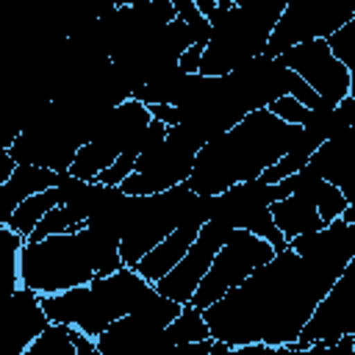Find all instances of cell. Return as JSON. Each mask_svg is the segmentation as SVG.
<instances>
[{
    "label": "cell",
    "instance_id": "cell-20",
    "mask_svg": "<svg viewBox=\"0 0 355 355\" xmlns=\"http://www.w3.org/2000/svg\"><path fill=\"white\" fill-rule=\"evenodd\" d=\"M69 330H72V324L47 322L44 330L28 344L25 355H75V344H72Z\"/></svg>",
    "mask_w": 355,
    "mask_h": 355
},
{
    "label": "cell",
    "instance_id": "cell-30",
    "mask_svg": "<svg viewBox=\"0 0 355 355\" xmlns=\"http://www.w3.org/2000/svg\"><path fill=\"white\" fill-rule=\"evenodd\" d=\"M17 288H19L17 263H3V266H0V302H3L6 297H11Z\"/></svg>",
    "mask_w": 355,
    "mask_h": 355
},
{
    "label": "cell",
    "instance_id": "cell-15",
    "mask_svg": "<svg viewBox=\"0 0 355 355\" xmlns=\"http://www.w3.org/2000/svg\"><path fill=\"white\" fill-rule=\"evenodd\" d=\"M269 214H272L277 230L286 236V241L300 233L322 230L327 225V222H322V216L308 194H286L283 200L269 202Z\"/></svg>",
    "mask_w": 355,
    "mask_h": 355
},
{
    "label": "cell",
    "instance_id": "cell-32",
    "mask_svg": "<svg viewBox=\"0 0 355 355\" xmlns=\"http://www.w3.org/2000/svg\"><path fill=\"white\" fill-rule=\"evenodd\" d=\"M69 336H72V344H75V355H97V347H94V338L92 336H86L75 324H72Z\"/></svg>",
    "mask_w": 355,
    "mask_h": 355
},
{
    "label": "cell",
    "instance_id": "cell-3",
    "mask_svg": "<svg viewBox=\"0 0 355 355\" xmlns=\"http://www.w3.org/2000/svg\"><path fill=\"white\" fill-rule=\"evenodd\" d=\"M153 291L155 286L133 266H122L111 275H94L89 283L58 294H39V305L50 322L75 324L86 336L97 338L114 319L139 308Z\"/></svg>",
    "mask_w": 355,
    "mask_h": 355
},
{
    "label": "cell",
    "instance_id": "cell-18",
    "mask_svg": "<svg viewBox=\"0 0 355 355\" xmlns=\"http://www.w3.org/2000/svg\"><path fill=\"white\" fill-rule=\"evenodd\" d=\"M58 183V172L55 169H47V166H33V164H17L11 178L3 183L6 194L19 205V200L36 194V191H44L50 186Z\"/></svg>",
    "mask_w": 355,
    "mask_h": 355
},
{
    "label": "cell",
    "instance_id": "cell-25",
    "mask_svg": "<svg viewBox=\"0 0 355 355\" xmlns=\"http://www.w3.org/2000/svg\"><path fill=\"white\" fill-rule=\"evenodd\" d=\"M172 8H175V17H180L189 25L194 44H202L205 47L208 39H211V22L200 14V8L194 6V0H172Z\"/></svg>",
    "mask_w": 355,
    "mask_h": 355
},
{
    "label": "cell",
    "instance_id": "cell-5",
    "mask_svg": "<svg viewBox=\"0 0 355 355\" xmlns=\"http://www.w3.org/2000/svg\"><path fill=\"white\" fill-rule=\"evenodd\" d=\"M286 8V0H250L244 6H230L211 25V39L202 50L200 75H227L247 58L266 50V42Z\"/></svg>",
    "mask_w": 355,
    "mask_h": 355
},
{
    "label": "cell",
    "instance_id": "cell-36",
    "mask_svg": "<svg viewBox=\"0 0 355 355\" xmlns=\"http://www.w3.org/2000/svg\"><path fill=\"white\" fill-rule=\"evenodd\" d=\"M244 3H250V0H233V6H244Z\"/></svg>",
    "mask_w": 355,
    "mask_h": 355
},
{
    "label": "cell",
    "instance_id": "cell-7",
    "mask_svg": "<svg viewBox=\"0 0 355 355\" xmlns=\"http://www.w3.org/2000/svg\"><path fill=\"white\" fill-rule=\"evenodd\" d=\"M275 255L272 244L258 239L255 233L244 230V227H233L227 241L216 250L208 272L202 275V280L197 283L194 294H191V305H197L200 311L208 308L211 302H216L225 291H230L233 286H239L244 277H250L261 263H266Z\"/></svg>",
    "mask_w": 355,
    "mask_h": 355
},
{
    "label": "cell",
    "instance_id": "cell-24",
    "mask_svg": "<svg viewBox=\"0 0 355 355\" xmlns=\"http://www.w3.org/2000/svg\"><path fill=\"white\" fill-rule=\"evenodd\" d=\"M80 227H86V222H78L64 205H53V208L36 222V227L31 230V236H28L25 241H39V239H44V236L67 233V230H80Z\"/></svg>",
    "mask_w": 355,
    "mask_h": 355
},
{
    "label": "cell",
    "instance_id": "cell-22",
    "mask_svg": "<svg viewBox=\"0 0 355 355\" xmlns=\"http://www.w3.org/2000/svg\"><path fill=\"white\" fill-rule=\"evenodd\" d=\"M308 197L313 200V205H316L322 222H333V219H338L341 211H344L347 205H352V202H347V197L341 194L338 186H333V183H327V180H322V178L313 183V189L308 191Z\"/></svg>",
    "mask_w": 355,
    "mask_h": 355
},
{
    "label": "cell",
    "instance_id": "cell-23",
    "mask_svg": "<svg viewBox=\"0 0 355 355\" xmlns=\"http://www.w3.org/2000/svg\"><path fill=\"white\" fill-rule=\"evenodd\" d=\"M330 53L349 69L352 75V94H355V17L349 22H344L341 28H336L330 36H324Z\"/></svg>",
    "mask_w": 355,
    "mask_h": 355
},
{
    "label": "cell",
    "instance_id": "cell-26",
    "mask_svg": "<svg viewBox=\"0 0 355 355\" xmlns=\"http://www.w3.org/2000/svg\"><path fill=\"white\" fill-rule=\"evenodd\" d=\"M244 230H250V233H255L258 239L269 241L275 252H280V250H286V247H288V241H286V236L277 230V225H275V219H272L269 208L258 211V214H255V216H252V219L244 225Z\"/></svg>",
    "mask_w": 355,
    "mask_h": 355
},
{
    "label": "cell",
    "instance_id": "cell-11",
    "mask_svg": "<svg viewBox=\"0 0 355 355\" xmlns=\"http://www.w3.org/2000/svg\"><path fill=\"white\" fill-rule=\"evenodd\" d=\"M283 67L297 72L319 97H327L338 103L341 97L352 94V75L349 69L330 53L324 39H308L286 47L280 55H275Z\"/></svg>",
    "mask_w": 355,
    "mask_h": 355
},
{
    "label": "cell",
    "instance_id": "cell-35",
    "mask_svg": "<svg viewBox=\"0 0 355 355\" xmlns=\"http://www.w3.org/2000/svg\"><path fill=\"white\" fill-rule=\"evenodd\" d=\"M214 3H216L219 8H230V6H233V0H214Z\"/></svg>",
    "mask_w": 355,
    "mask_h": 355
},
{
    "label": "cell",
    "instance_id": "cell-19",
    "mask_svg": "<svg viewBox=\"0 0 355 355\" xmlns=\"http://www.w3.org/2000/svg\"><path fill=\"white\" fill-rule=\"evenodd\" d=\"M53 205H58V189H55V186H50V189H44V191H36V194L19 200V205L14 208V214H11V219H8V227H11L14 233H19L22 239H28L31 230L36 227V222H39Z\"/></svg>",
    "mask_w": 355,
    "mask_h": 355
},
{
    "label": "cell",
    "instance_id": "cell-16",
    "mask_svg": "<svg viewBox=\"0 0 355 355\" xmlns=\"http://www.w3.org/2000/svg\"><path fill=\"white\" fill-rule=\"evenodd\" d=\"M208 322L202 316V311L191 302H183L180 305V313L161 330L158 336V352H166V349H175V344H183V341H200V338H208Z\"/></svg>",
    "mask_w": 355,
    "mask_h": 355
},
{
    "label": "cell",
    "instance_id": "cell-21",
    "mask_svg": "<svg viewBox=\"0 0 355 355\" xmlns=\"http://www.w3.org/2000/svg\"><path fill=\"white\" fill-rule=\"evenodd\" d=\"M114 158H116V153H114V150H108L105 144H100V141H86V144H80V147L75 150L72 164H69V172H72L75 178L94 180V178H97V172H100V169H105Z\"/></svg>",
    "mask_w": 355,
    "mask_h": 355
},
{
    "label": "cell",
    "instance_id": "cell-27",
    "mask_svg": "<svg viewBox=\"0 0 355 355\" xmlns=\"http://www.w3.org/2000/svg\"><path fill=\"white\" fill-rule=\"evenodd\" d=\"M133 164H136V153H119L105 169H100L97 172V183H103V186H119L130 172H133Z\"/></svg>",
    "mask_w": 355,
    "mask_h": 355
},
{
    "label": "cell",
    "instance_id": "cell-12",
    "mask_svg": "<svg viewBox=\"0 0 355 355\" xmlns=\"http://www.w3.org/2000/svg\"><path fill=\"white\" fill-rule=\"evenodd\" d=\"M230 230H233V227H227V225H222V222H216V219H208V222L197 230V236H194V241L189 244V250L183 252V258H180L164 277H158V280L153 283L155 291L164 294V297H169V300H175V302H180V305L189 302L191 294H194V288H197V283H200L202 275L208 272V266H211L216 250L227 241Z\"/></svg>",
    "mask_w": 355,
    "mask_h": 355
},
{
    "label": "cell",
    "instance_id": "cell-1",
    "mask_svg": "<svg viewBox=\"0 0 355 355\" xmlns=\"http://www.w3.org/2000/svg\"><path fill=\"white\" fill-rule=\"evenodd\" d=\"M352 258L355 225L341 216L288 239L286 250L202 308L211 338L230 344V352H283Z\"/></svg>",
    "mask_w": 355,
    "mask_h": 355
},
{
    "label": "cell",
    "instance_id": "cell-33",
    "mask_svg": "<svg viewBox=\"0 0 355 355\" xmlns=\"http://www.w3.org/2000/svg\"><path fill=\"white\" fill-rule=\"evenodd\" d=\"M14 166H17V161L11 158V153H8V150H0V186H3V183L11 178Z\"/></svg>",
    "mask_w": 355,
    "mask_h": 355
},
{
    "label": "cell",
    "instance_id": "cell-2",
    "mask_svg": "<svg viewBox=\"0 0 355 355\" xmlns=\"http://www.w3.org/2000/svg\"><path fill=\"white\" fill-rule=\"evenodd\" d=\"M297 133L300 125L277 119L269 108H255L197 150L186 186L197 194H219L233 183L252 180L291 147Z\"/></svg>",
    "mask_w": 355,
    "mask_h": 355
},
{
    "label": "cell",
    "instance_id": "cell-9",
    "mask_svg": "<svg viewBox=\"0 0 355 355\" xmlns=\"http://www.w3.org/2000/svg\"><path fill=\"white\" fill-rule=\"evenodd\" d=\"M352 17L355 0H286V8L266 42L263 55H280L297 42L324 39Z\"/></svg>",
    "mask_w": 355,
    "mask_h": 355
},
{
    "label": "cell",
    "instance_id": "cell-29",
    "mask_svg": "<svg viewBox=\"0 0 355 355\" xmlns=\"http://www.w3.org/2000/svg\"><path fill=\"white\" fill-rule=\"evenodd\" d=\"M25 244V239L19 233H14L8 225H0V266L3 263H17L19 247Z\"/></svg>",
    "mask_w": 355,
    "mask_h": 355
},
{
    "label": "cell",
    "instance_id": "cell-10",
    "mask_svg": "<svg viewBox=\"0 0 355 355\" xmlns=\"http://www.w3.org/2000/svg\"><path fill=\"white\" fill-rule=\"evenodd\" d=\"M194 155H197L194 147L166 136L155 150L136 155L133 172L119 183V189L125 194H155L178 183H186L194 166Z\"/></svg>",
    "mask_w": 355,
    "mask_h": 355
},
{
    "label": "cell",
    "instance_id": "cell-4",
    "mask_svg": "<svg viewBox=\"0 0 355 355\" xmlns=\"http://www.w3.org/2000/svg\"><path fill=\"white\" fill-rule=\"evenodd\" d=\"M19 286L36 294H58L94 277V244L86 227L25 241L17 255Z\"/></svg>",
    "mask_w": 355,
    "mask_h": 355
},
{
    "label": "cell",
    "instance_id": "cell-17",
    "mask_svg": "<svg viewBox=\"0 0 355 355\" xmlns=\"http://www.w3.org/2000/svg\"><path fill=\"white\" fill-rule=\"evenodd\" d=\"M55 189H58V205H64L78 222H86V216H89V211H92V205H94V200H97L103 183L75 178V175L67 169V172H58Z\"/></svg>",
    "mask_w": 355,
    "mask_h": 355
},
{
    "label": "cell",
    "instance_id": "cell-13",
    "mask_svg": "<svg viewBox=\"0 0 355 355\" xmlns=\"http://www.w3.org/2000/svg\"><path fill=\"white\" fill-rule=\"evenodd\" d=\"M47 313L39 305V294L19 286L0 302V355H25L28 344L44 330Z\"/></svg>",
    "mask_w": 355,
    "mask_h": 355
},
{
    "label": "cell",
    "instance_id": "cell-31",
    "mask_svg": "<svg viewBox=\"0 0 355 355\" xmlns=\"http://www.w3.org/2000/svg\"><path fill=\"white\" fill-rule=\"evenodd\" d=\"M202 44H189L180 55H178V67H180V72H189V75H194L197 72V67H200V58H202Z\"/></svg>",
    "mask_w": 355,
    "mask_h": 355
},
{
    "label": "cell",
    "instance_id": "cell-6",
    "mask_svg": "<svg viewBox=\"0 0 355 355\" xmlns=\"http://www.w3.org/2000/svg\"><path fill=\"white\" fill-rule=\"evenodd\" d=\"M191 197L194 191L186 183H178L155 194H130L128 219L119 236L122 263L133 266L147 250H153L166 233H172L186 216Z\"/></svg>",
    "mask_w": 355,
    "mask_h": 355
},
{
    "label": "cell",
    "instance_id": "cell-34",
    "mask_svg": "<svg viewBox=\"0 0 355 355\" xmlns=\"http://www.w3.org/2000/svg\"><path fill=\"white\" fill-rule=\"evenodd\" d=\"M116 6H144V3H153V0H114Z\"/></svg>",
    "mask_w": 355,
    "mask_h": 355
},
{
    "label": "cell",
    "instance_id": "cell-14",
    "mask_svg": "<svg viewBox=\"0 0 355 355\" xmlns=\"http://www.w3.org/2000/svg\"><path fill=\"white\" fill-rule=\"evenodd\" d=\"M308 172L341 189L347 202L355 205V128L324 139L305 164Z\"/></svg>",
    "mask_w": 355,
    "mask_h": 355
},
{
    "label": "cell",
    "instance_id": "cell-8",
    "mask_svg": "<svg viewBox=\"0 0 355 355\" xmlns=\"http://www.w3.org/2000/svg\"><path fill=\"white\" fill-rule=\"evenodd\" d=\"M180 313V302L153 291L139 308L114 319L97 338V355H125V352H158L161 330Z\"/></svg>",
    "mask_w": 355,
    "mask_h": 355
},
{
    "label": "cell",
    "instance_id": "cell-28",
    "mask_svg": "<svg viewBox=\"0 0 355 355\" xmlns=\"http://www.w3.org/2000/svg\"><path fill=\"white\" fill-rule=\"evenodd\" d=\"M266 108H269L277 119H283V122H288V125H302V122L308 119V108H305L300 100H294L291 94H283V97L272 100Z\"/></svg>",
    "mask_w": 355,
    "mask_h": 355
}]
</instances>
